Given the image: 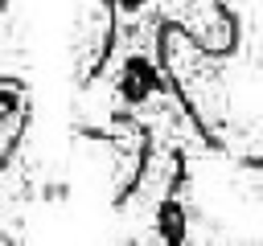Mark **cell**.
Masks as SVG:
<instances>
[{
	"label": "cell",
	"instance_id": "cell-1",
	"mask_svg": "<svg viewBox=\"0 0 263 246\" xmlns=\"http://www.w3.org/2000/svg\"><path fill=\"white\" fill-rule=\"evenodd\" d=\"M25 119H29V90L16 78H0V168L8 164L12 148L21 144Z\"/></svg>",
	"mask_w": 263,
	"mask_h": 246
}]
</instances>
